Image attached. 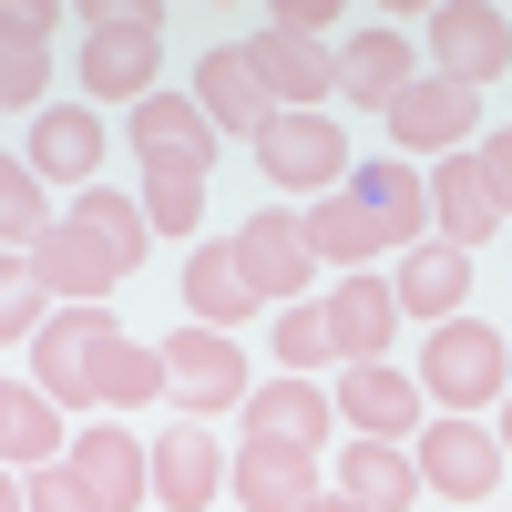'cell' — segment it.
<instances>
[{
    "instance_id": "obj_41",
    "label": "cell",
    "mask_w": 512,
    "mask_h": 512,
    "mask_svg": "<svg viewBox=\"0 0 512 512\" xmlns=\"http://www.w3.org/2000/svg\"><path fill=\"white\" fill-rule=\"evenodd\" d=\"M308 512H359V502H338V492H318V502H308Z\"/></svg>"
},
{
    "instance_id": "obj_1",
    "label": "cell",
    "mask_w": 512,
    "mask_h": 512,
    "mask_svg": "<svg viewBox=\"0 0 512 512\" xmlns=\"http://www.w3.org/2000/svg\"><path fill=\"white\" fill-rule=\"evenodd\" d=\"M164 72V0L82 11V103H144Z\"/></svg>"
},
{
    "instance_id": "obj_28",
    "label": "cell",
    "mask_w": 512,
    "mask_h": 512,
    "mask_svg": "<svg viewBox=\"0 0 512 512\" xmlns=\"http://www.w3.org/2000/svg\"><path fill=\"white\" fill-rule=\"evenodd\" d=\"M72 431H62V410L31 390V379H0V472H41V461H62Z\"/></svg>"
},
{
    "instance_id": "obj_32",
    "label": "cell",
    "mask_w": 512,
    "mask_h": 512,
    "mask_svg": "<svg viewBox=\"0 0 512 512\" xmlns=\"http://www.w3.org/2000/svg\"><path fill=\"white\" fill-rule=\"evenodd\" d=\"M144 226L154 236H195L205 226V175H195V164H144Z\"/></svg>"
},
{
    "instance_id": "obj_9",
    "label": "cell",
    "mask_w": 512,
    "mask_h": 512,
    "mask_svg": "<svg viewBox=\"0 0 512 512\" xmlns=\"http://www.w3.org/2000/svg\"><path fill=\"white\" fill-rule=\"evenodd\" d=\"M195 113L216 123V144L236 134V144H256L277 123V93H267V72L246 62V41H216V52L195 62Z\"/></svg>"
},
{
    "instance_id": "obj_31",
    "label": "cell",
    "mask_w": 512,
    "mask_h": 512,
    "mask_svg": "<svg viewBox=\"0 0 512 512\" xmlns=\"http://www.w3.org/2000/svg\"><path fill=\"white\" fill-rule=\"evenodd\" d=\"M52 226H62V216H52V185H41L31 164H11V154H0V246H11V256H31Z\"/></svg>"
},
{
    "instance_id": "obj_6",
    "label": "cell",
    "mask_w": 512,
    "mask_h": 512,
    "mask_svg": "<svg viewBox=\"0 0 512 512\" xmlns=\"http://www.w3.org/2000/svg\"><path fill=\"white\" fill-rule=\"evenodd\" d=\"M420 41H431V72L461 82V93H482V82L512 72V21L492 0H441V11H420Z\"/></svg>"
},
{
    "instance_id": "obj_11",
    "label": "cell",
    "mask_w": 512,
    "mask_h": 512,
    "mask_svg": "<svg viewBox=\"0 0 512 512\" xmlns=\"http://www.w3.org/2000/svg\"><path fill=\"white\" fill-rule=\"evenodd\" d=\"M349 195H359V216L379 226V256H410L420 236H431V175L400 154H379V164H349Z\"/></svg>"
},
{
    "instance_id": "obj_19",
    "label": "cell",
    "mask_w": 512,
    "mask_h": 512,
    "mask_svg": "<svg viewBox=\"0 0 512 512\" xmlns=\"http://www.w3.org/2000/svg\"><path fill=\"white\" fill-rule=\"evenodd\" d=\"M226 492H236V512H308L328 482H318V461H308V451L236 441V461H226Z\"/></svg>"
},
{
    "instance_id": "obj_39",
    "label": "cell",
    "mask_w": 512,
    "mask_h": 512,
    "mask_svg": "<svg viewBox=\"0 0 512 512\" xmlns=\"http://www.w3.org/2000/svg\"><path fill=\"white\" fill-rule=\"evenodd\" d=\"M0 512H21V472H0Z\"/></svg>"
},
{
    "instance_id": "obj_7",
    "label": "cell",
    "mask_w": 512,
    "mask_h": 512,
    "mask_svg": "<svg viewBox=\"0 0 512 512\" xmlns=\"http://www.w3.org/2000/svg\"><path fill=\"white\" fill-rule=\"evenodd\" d=\"M410 472L420 492H441V502H492L502 492V441L482 431V420H420V441H410Z\"/></svg>"
},
{
    "instance_id": "obj_16",
    "label": "cell",
    "mask_w": 512,
    "mask_h": 512,
    "mask_svg": "<svg viewBox=\"0 0 512 512\" xmlns=\"http://www.w3.org/2000/svg\"><path fill=\"white\" fill-rule=\"evenodd\" d=\"M103 113L82 103V113H31V175L52 185V195H93L103 185Z\"/></svg>"
},
{
    "instance_id": "obj_13",
    "label": "cell",
    "mask_w": 512,
    "mask_h": 512,
    "mask_svg": "<svg viewBox=\"0 0 512 512\" xmlns=\"http://www.w3.org/2000/svg\"><path fill=\"white\" fill-rule=\"evenodd\" d=\"M338 420H349L359 441H420V379L390 369V359H349L338 369Z\"/></svg>"
},
{
    "instance_id": "obj_34",
    "label": "cell",
    "mask_w": 512,
    "mask_h": 512,
    "mask_svg": "<svg viewBox=\"0 0 512 512\" xmlns=\"http://www.w3.org/2000/svg\"><path fill=\"white\" fill-rule=\"evenodd\" d=\"M41 318H52V297H41L31 256H11V246H0V349H11V338L31 349V338H41Z\"/></svg>"
},
{
    "instance_id": "obj_10",
    "label": "cell",
    "mask_w": 512,
    "mask_h": 512,
    "mask_svg": "<svg viewBox=\"0 0 512 512\" xmlns=\"http://www.w3.org/2000/svg\"><path fill=\"white\" fill-rule=\"evenodd\" d=\"M62 472L93 492L103 512H144V502H154V461H144V441L123 431V420H93V431H72Z\"/></svg>"
},
{
    "instance_id": "obj_26",
    "label": "cell",
    "mask_w": 512,
    "mask_h": 512,
    "mask_svg": "<svg viewBox=\"0 0 512 512\" xmlns=\"http://www.w3.org/2000/svg\"><path fill=\"white\" fill-rule=\"evenodd\" d=\"M185 308H195V328H226V338L256 318V287H246V267H236V236H216V246L185 256Z\"/></svg>"
},
{
    "instance_id": "obj_25",
    "label": "cell",
    "mask_w": 512,
    "mask_h": 512,
    "mask_svg": "<svg viewBox=\"0 0 512 512\" xmlns=\"http://www.w3.org/2000/svg\"><path fill=\"white\" fill-rule=\"evenodd\" d=\"M390 297H400V318H461V297H472V256L461 246H441V236H420L410 256H400V277H390Z\"/></svg>"
},
{
    "instance_id": "obj_42",
    "label": "cell",
    "mask_w": 512,
    "mask_h": 512,
    "mask_svg": "<svg viewBox=\"0 0 512 512\" xmlns=\"http://www.w3.org/2000/svg\"><path fill=\"white\" fill-rule=\"evenodd\" d=\"M0 379H11V369H0Z\"/></svg>"
},
{
    "instance_id": "obj_12",
    "label": "cell",
    "mask_w": 512,
    "mask_h": 512,
    "mask_svg": "<svg viewBox=\"0 0 512 512\" xmlns=\"http://www.w3.org/2000/svg\"><path fill=\"white\" fill-rule=\"evenodd\" d=\"M236 267H246V287H256V297L297 308V297H308V277H318V256H308V226H297L287 205H256V216L236 226Z\"/></svg>"
},
{
    "instance_id": "obj_35",
    "label": "cell",
    "mask_w": 512,
    "mask_h": 512,
    "mask_svg": "<svg viewBox=\"0 0 512 512\" xmlns=\"http://www.w3.org/2000/svg\"><path fill=\"white\" fill-rule=\"evenodd\" d=\"M277 359H287V379H318V359H338V349H328V308H318V297L277 308Z\"/></svg>"
},
{
    "instance_id": "obj_15",
    "label": "cell",
    "mask_w": 512,
    "mask_h": 512,
    "mask_svg": "<svg viewBox=\"0 0 512 512\" xmlns=\"http://www.w3.org/2000/svg\"><path fill=\"white\" fill-rule=\"evenodd\" d=\"M52 31L62 11H41V0H0V113H52Z\"/></svg>"
},
{
    "instance_id": "obj_30",
    "label": "cell",
    "mask_w": 512,
    "mask_h": 512,
    "mask_svg": "<svg viewBox=\"0 0 512 512\" xmlns=\"http://www.w3.org/2000/svg\"><path fill=\"white\" fill-rule=\"evenodd\" d=\"M72 226L93 236V246L113 256V267H123V277H134V267H144V246H154L144 205H134V195H103V185H93V195H72Z\"/></svg>"
},
{
    "instance_id": "obj_37",
    "label": "cell",
    "mask_w": 512,
    "mask_h": 512,
    "mask_svg": "<svg viewBox=\"0 0 512 512\" xmlns=\"http://www.w3.org/2000/svg\"><path fill=\"white\" fill-rule=\"evenodd\" d=\"M472 164H482V185H492V205L512 216V123H502V134H482V144H472Z\"/></svg>"
},
{
    "instance_id": "obj_36",
    "label": "cell",
    "mask_w": 512,
    "mask_h": 512,
    "mask_svg": "<svg viewBox=\"0 0 512 512\" xmlns=\"http://www.w3.org/2000/svg\"><path fill=\"white\" fill-rule=\"evenodd\" d=\"M21 512H103V502L82 492L62 461H41V472H21Z\"/></svg>"
},
{
    "instance_id": "obj_27",
    "label": "cell",
    "mask_w": 512,
    "mask_h": 512,
    "mask_svg": "<svg viewBox=\"0 0 512 512\" xmlns=\"http://www.w3.org/2000/svg\"><path fill=\"white\" fill-rule=\"evenodd\" d=\"M338 502H359V512H410V502H420L410 451H400V441H338Z\"/></svg>"
},
{
    "instance_id": "obj_20",
    "label": "cell",
    "mask_w": 512,
    "mask_h": 512,
    "mask_svg": "<svg viewBox=\"0 0 512 512\" xmlns=\"http://www.w3.org/2000/svg\"><path fill=\"white\" fill-rule=\"evenodd\" d=\"M31 277H41V297H52V308H103V297H113V277H123V267H113V256H103L93 236H82V226L62 216L52 236L31 246Z\"/></svg>"
},
{
    "instance_id": "obj_21",
    "label": "cell",
    "mask_w": 512,
    "mask_h": 512,
    "mask_svg": "<svg viewBox=\"0 0 512 512\" xmlns=\"http://www.w3.org/2000/svg\"><path fill=\"white\" fill-rule=\"evenodd\" d=\"M431 236L461 246V256L502 236V205H492V185H482L472 154H441V164H431Z\"/></svg>"
},
{
    "instance_id": "obj_22",
    "label": "cell",
    "mask_w": 512,
    "mask_h": 512,
    "mask_svg": "<svg viewBox=\"0 0 512 512\" xmlns=\"http://www.w3.org/2000/svg\"><path fill=\"white\" fill-rule=\"evenodd\" d=\"M318 308H328V349H338V359H390V338H400L390 277H338Z\"/></svg>"
},
{
    "instance_id": "obj_14",
    "label": "cell",
    "mask_w": 512,
    "mask_h": 512,
    "mask_svg": "<svg viewBox=\"0 0 512 512\" xmlns=\"http://www.w3.org/2000/svg\"><path fill=\"white\" fill-rule=\"evenodd\" d=\"M246 441H267V451H328L338 441V400L318 390V379H267V390H246Z\"/></svg>"
},
{
    "instance_id": "obj_18",
    "label": "cell",
    "mask_w": 512,
    "mask_h": 512,
    "mask_svg": "<svg viewBox=\"0 0 512 512\" xmlns=\"http://www.w3.org/2000/svg\"><path fill=\"white\" fill-rule=\"evenodd\" d=\"M246 62L256 72H267V93H277V113H318L328 93H338V52H328V41H297V31H256L246 41Z\"/></svg>"
},
{
    "instance_id": "obj_24",
    "label": "cell",
    "mask_w": 512,
    "mask_h": 512,
    "mask_svg": "<svg viewBox=\"0 0 512 512\" xmlns=\"http://www.w3.org/2000/svg\"><path fill=\"white\" fill-rule=\"evenodd\" d=\"M144 461H154V502L164 512H205V502L226 492V441H205L195 420H185L175 441H144Z\"/></svg>"
},
{
    "instance_id": "obj_4",
    "label": "cell",
    "mask_w": 512,
    "mask_h": 512,
    "mask_svg": "<svg viewBox=\"0 0 512 512\" xmlns=\"http://www.w3.org/2000/svg\"><path fill=\"white\" fill-rule=\"evenodd\" d=\"M256 175L277 195H338L349 185V134H338V113H277L267 134H256Z\"/></svg>"
},
{
    "instance_id": "obj_5",
    "label": "cell",
    "mask_w": 512,
    "mask_h": 512,
    "mask_svg": "<svg viewBox=\"0 0 512 512\" xmlns=\"http://www.w3.org/2000/svg\"><path fill=\"white\" fill-rule=\"evenodd\" d=\"M246 349L226 328H175L164 338V400H175L185 420H216V410H246Z\"/></svg>"
},
{
    "instance_id": "obj_40",
    "label": "cell",
    "mask_w": 512,
    "mask_h": 512,
    "mask_svg": "<svg viewBox=\"0 0 512 512\" xmlns=\"http://www.w3.org/2000/svg\"><path fill=\"white\" fill-rule=\"evenodd\" d=\"M492 441H502V461H512V390H502V431H492Z\"/></svg>"
},
{
    "instance_id": "obj_3",
    "label": "cell",
    "mask_w": 512,
    "mask_h": 512,
    "mask_svg": "<svg viewBox=\"0 0 512 512\" xmlns=\"http://www.w3.org/2000/svg\"><path fill=\"white\" fill-rule=\"evenodd\" d=\"M420 390H431L451 420H472L482 400H502L512 379H502V328L482 318H441L431 338H420Z\"/></svg>"
},
{
    "instance_id": "obj_38",
    "label": "cell",
    "mask_w": 512,
    "mask_h": 512,
    "mask_svg": "<svg viewBox=\"0 0 512 512\" xmlns=\"http://www.w3.org/2000/svg\"><path fill=\"white\" fill-rule=\"evenodd\" d=\"M267 21H277V31H297V41H328V31H338V0H277Z\"/></svg>"
},
{
    "instance_id": "obj_17",
    "label": "cell",
    "mask_w": 512,
    "mask_h": 512,
    "mask_svg": "<svg viewBox=\"0 0 512 512\" xmlns=\"http://www.w3.org/2000/svg\"><path fill=\"white\" fill-rule=\"evenodd\" d=\"M410 82H420L410 31H349V41H338V103H349V113H390Z\"/></svg>"
},
{
    "instance_id": "obj_2",
    "label": "cell",
    "mask_w": 512,
    "mask_h": 512,
    "mask_svg": "<svg viewBox=\"0 0 512 512\" xmlns=\"http://www.w3.org/2000/svg\"><path fill=\"white\" fill-rule=\"evenodd\" d=\"M113 308H52L31 338V390L52 410H93L103 400V359H113Z\"/></svg>"
},
{
    "instance_id": "obj_8",
    "label": "cell",
    "mask_w": 512,
    "mask_h": 512,
    "mask_svg": "<svg viewBox=\"0 0 512 512\" xmlns=\"http://www.w3.org/2000/svg\"><path fill=\"white\" fill-rule=\"evenodd\" d=\"M390 144H400V164H420V154H472L482 144V93H461V82H441V72H420L410 93L390 103Z\"/></svg>"
},
{
    "instance_id": "obj_33",
    "label": "cell",
    "mask_w": 512,
    "mask_h": 512,
    "mask_svg": "<svg viewBox=\"0 0 512 512\" xmlns=\"http://www.w3.org/2000/svg\"><path fill=\"white\" fill-rule=\"evenodd\" d=\"M144 400H164V349L113 338V359H103V410H144Z\"/></svg>"
},
{
    "instance_id": "obj_29",
    "label": "cell",
    "mask_w": 512,
    "mask_h": 512,
    "mask_svg": "<svg viewBox=\"0 0 512 512\" xmlns=\"http://www.w3.org/2000/svg\"><path fill=\"white\" fill-rule=\"evenodd\" d=\"M297 226H308V256H318V267H338V277H359L369 256H379V226L359 216V195H349V185L318 195V205H297Z\"/></svg>"
},
{
    "instance_id": "obj_23",
    "label": "cell",
    "mask_w": 512,
    "mask_h": 512,
    "mask_svg": "<svg viewBox=\"0 0 512 512\" xmlns=\"http://www.w3.org/2000/svg\"><path fill=\"white\" fill-rule=\"evenodd\" d=\"M123 134H134V154H144V164H195V175L216 164V123L195 113V93H144Z\"/></svg>"
}]
</instances>
